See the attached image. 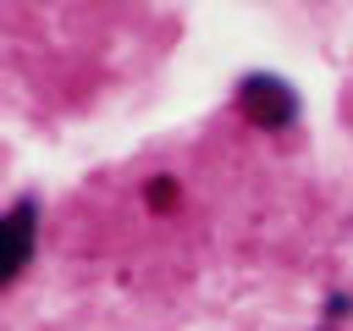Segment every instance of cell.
Segmentation results:
<instances>
[{"label":"cell","instance_id":"cell-1","mask_svg":"<svg viewBox=\"0 0 353 331\" xmlns=\"http://www.w3.org/2000/svg\"><path fill=\"white\" fill-rule=\"evenodd\" d=\"M237 110L254 121V127H287L292 116H298V99H292V88L281 83V77H243V88H237Z\"/></svg>","mask_w":353,"mask_h":331},{"label":"cell","instance_id":"cell-2","mask_svg":"<svg viewBox=\"0 0 353 331\" xmlns=\"http://www.w3.org/2000/svg\"><path fill=\"white\" fill-rule=\"evenodd\" d=\"M33 199H17L11 210H6V265H0V292H11L17 287V276L28 270V259H33Z\"/></svg>","mask_w":353,"mask_h":331},{"label":"cell","instance_id":"cell-3","mask_svg":"<svg viewBox=\"0 0 353 331\" xmlns=\"http://www.w3.org/2000/svg\"><path fill=\"white\" fill-rule=\"evenodd\" d=\"M171 199H176V188H171V182H149V204H154V210H165Z\"/></svg>","mask_w":353,"mask_h":331}]
</instances>
